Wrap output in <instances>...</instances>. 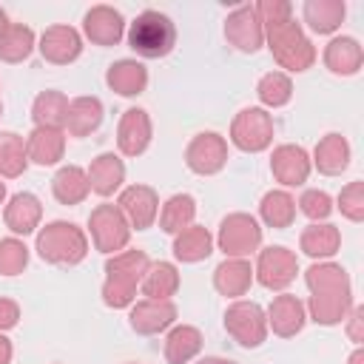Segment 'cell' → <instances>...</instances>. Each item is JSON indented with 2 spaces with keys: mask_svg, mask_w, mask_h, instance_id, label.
Wrapping results in <instances>:
<instances>
[{
  "mask_svg": "<svg viewBox=\"0 0 364 364\" xmlns=\"http://www.w3.org/2000/svg\"><path fill=\"white\" fill-rule=\"evenodd\" d=\"M148 256L142 250H122L114 253L105 262V282H102V301L114 310L134 304L136 299V284L142 282L148 270Z\"/></svg>",
  "mask_w": 364,
  "mask_h": 364,
  "instance_id": "cell-1",
  "label": "cell"
},
{
  "mask_svg": "<svg viewBox=\"0 0 364 364\" xmlns=\"http://www.w3.org/2000/svg\"><path fill=\"white\" fill-rule=\"evenodd\" d=\"M264 28V40H267V48L273 54V60L287 68V71H307L316 60V48L313 43L307 40V34L301 31V26L293 20V17H284V20H276V23H267L262 26Z\"/></svg>",
  "mask_w": 364,
  "mask_h": 364,
  "instance_id": "cell-2",
  "label": "cell"
},
{
  "mask_svg": "<svg viewBox=\"0 0 364 364\" xmlns=\"http://www.w3.org/2000/svg\"><path fill=\"white\" fill-rule=\"evenodd\" d=\"M37 253L43 262L57 264V267H74L85 259L88 253V239L82 233V228H77L74 222H48L40 233H37Z\"/></svg>",
  "mask_w": 364,
  "mask_h": 364,
  "instance_id": "cell-3",
  "label": "cell"
},
{
  "mask_svg": "<svg viewBox=\"0 0 364 364\" xmlns=\"http://www.w3.org/2000/svg\"><path fill=\"white\" fill-rule=\"evenodd\" d=\"M128 46L145 60L168 57L176 46V26L168 14L145 9L128 28Z\"/></svg>",
  "mask_w": 364,
  "mask_h": 364,
  "instance_id": "cell-4",
  "label": "cell"
},
{
  "mask_svg": "<svg viewBox=\"0 0 364 364\" xmlns=\"http://www.w3.org/2000/svg\"><path fill=\"white\" fill-rule=\"evenodd\" d=\"M225 330L239 347L253 350V347H262L267 338V316L262 304L239 299L225 310Z\"/></svg>",
  "mask_w": 364,
  "mask_h": 364,
  "instance_id": "cell-5",
  "label": "cell"
},
{
  "mask_svg": "<svg viewBox=\"0 0 364 364\" xmlns=\"http://www.w3.org/2000/svg\"><path fill=\"white\" fill-rule=\"evenodd\" d=\"M216 245L225 259H245L262 245V228L250 213H228L219 225Z\"/></svg>",
  "mask_w": 364,
  "mask_h": 364,
  "instance_id": "cell-6",
  "label": "cell"
},
{
  "mask_svg": "<svg viewBox=\"0 0 364 364\" xmlns=\"http://www.w3.org/2000/svg\"><path fill=\"white\" fill-rule=\"evenodd\" d=\"M230 142L245 154H259L273 142V117L264 108H242L230 122Z\"/></svg>",
  "mask_w": 364,
  "mask_h": 364,
  "instance_id": "cell-7",
  "label": "cell"
},
{
  "mask_svg": "<svg viewBox=\"0 0 364 364\" xmlns=\"http://www.w3.org/2000/svg\"><path fill=\"white\" fill-rule=\"evenodd\" d=\"M88 228H91V239L94 247L100 253H117L128 245L131 239V225L125 222L122 210L117 205H97L88 216Z\"/></svg>",
  "mask_w": 364,
  "mask_h": 364,
  "instance_id": "cell-8",
  "label": "cell"
},
{
  "mask_svg": "<svg viewBox=\"0 0 364 364\" xmlns=\"http://www.w3.org/2000/svg\"><path fill=\"white\" fill-rule=\"evenodd\" d=\"M228 162V142L216 131L196 134L185 148V165L199 176H213Z\"/></svg>",
  "mask_w": 364,
  "mask_h": 364,
  "instance_id": "cell-9",
  "label": "cell"
},
{
  "mask_svg": "<svg viewBox=\"0 0 364 364\" xmlns=\"http://www.w3.org/2000/svg\"><path fill=\"white\" fill-rule=\"evenodd\" d=\"M296 273H299V259H296L293 250H287L282 245L259 250L253 276L259 279L262 287H267V290H284L296 279Z\"/></svg>",
  "mask_w": 364,
  "mask_h": 364,
  "instance_id": "cell-10",
  "label": "cell"
},
{
  "mask_svg": "<svg viewBox=\"0 0 364 364\" xmlns=\"http://www.w3.org/2000/svg\"><path fill=\"white\" fill-rule=\"evenodd\" d=\"M225 37L233 48L245 51V54H253L264 46V28H262V20L256 14L253 6H239L228 14L225 20Z\"/></svg>",
  "mask_w": 364,
  "mask_h": 364,
  "instance_id": "cell-11",
  "label": "cell"
},
{
  "mask_svg": "<svg viewBox=\"0 0 364 364\" xmlns=\"http://www.w3.org/2000/svg\"><path fill=\"white\" fill-rule=\"evenodd\" d=\"M117 208L122 210L125 222L136 230H148L159 213V196L151 185H131L119 193Z\"/></svg>",
  "mask_w": 364,
  "mask_h": 364,
  "instance_id": "cell-12",
  "label": "cell"
},
{
  "mask_svg": "<svg viewBox=\"0 0 364 364\" xmlns=\"http://www.w3.org/2000/svg\"><path fill=\"white\" fill-rule=\"evenodd\" d=\"M131 330L139 336H156L176 321V304L171 299H142L131 307Z\"/></svg>",
  "mask_w": 364,
  "mask_h": 364,
  "instance_id": "cell-13",
  "label": "cell"
},
{
  "mask_svg": "<svg viewBox=\"0 0 364 364\" xmlns=\"http://www.w3.org/2000/svg\"><path fill=\"white\" fill-rule=\"evenodd\" d=\"M40 54L43 60L54 65H68L82 54V37L71 26H48L40 37Z\"/></svg>",
  "mask_w": 364,
  "mask_h": 364,
  "instance_id": "cell-14",
  "label": "cell"
},
{
  "mask_svg": "<svg viewBox=\"0 0 364 364\" xmlns=\"http://www.w3.org/2000/svg\"><path fill=\"white\" fill-rule=\"evenodd\" d=\"M310 156L301 145H279L273 148V156H270V171L276 176V182L287 185V188H296V185H304L307 176H310Z\"/></svg>",
  "mask_w": 364,
  "mask_h": 364,
  "instance_id": "cell-15",
  "label": "cell"
},
{
  "mask_svg": "<svg viewBox=\"0 0 364 364\" xmlns=\"http://www.w3.org/2000/svg\"><path fill=\"white\" fill-rule=\"evenodd\" d=\"M82 31L94 46H117L125 34V20L111 6H91L82 17Z\"/></svg>",
  "mask_w": 364,
  "mask_h": 364,
  "instance_id": "cell-16",
  "label": "cell"
},
{
  "mask_svg": "<svg viewBox=\"0 0 364 364\" xmlns=\"http://www.w3.org/2000/svg\"><path fill=\"white\" fill-rule=\"evenodd\" d=\"M117 145L125 156H139L151 145V117L142 108H128L117 125Z\"/></svg>",
  "mask_w": 364,
  "mask_h": 364,
  "instance_id": "cell-17",
  "label": "cell"
},
{
  "mask_svg": "<svg viewBox=\"0 0 364 364\" xmlns=\"http://www.w3.org/2000/svg\"><path fill=\"white\" fill-rule=\"evenodd\" d=\"M264 316H267V327H273V333L282 336V338H290V336L301 333V327L307 321V310H304L301 299H296L290 293L276 296Z\"/></svg>",
  "mask_w": 364,
  "mask_h": 364,
  "instance_id": "cell-18",
  "label": "cell"
},
{
  "mask_svg": "<svg viewBox=\"0 0 364 364\" xmlns=\"http://www.w3.org/2000/svg\"><path fill=\"white\" fill-rule=\"evenodd\" d=\"M40 219H43V205H40V199H37L34 193H28V191L14 193V196L9 199V205H6V210H3L6 228H9L11 233H20V236L34 233L37 225H40Z\"/></svg>",
  "mask_w": 364,
  "mask_h": 364,
  "instance_id": "cell-19",
  "label": "cell"
},
{
  "mask_svg": "<svg viewBox=\"0 0 364 364\" xmlns=\"http://www.w3.org/2000/svg\"><path fill=\"white\" fill-rule=\"evenodd\" d=\"M361 63H364V51L355 37H336L324 46V65L338 77L358 74Z\"/></svg>",
  "mask_w": 364,
  "mask_h": 364,
  "instance_id": "cell-20",
  "label": "cell"
},
{
  "mask_svg": "<svg viewBox=\"0 0 364 364\" xmlns=\"http://www.w3.org/2000/svg\"><path fill=\"white\" fill-rule=\"evenodd\" d=\"M105 82L119 97H136L148 88V68L139 60H117L105 71Z\"/></svg>",
  "mask_w": 364,
  "mask_h": 364,
  "instance_id": "cell-21",
  "label": "cell"
},
{
  "mask_svg": "<svg viewBox=\"0 0 364 364\" xmlns=\"http://www.w3.org/2000/svg\"><path fill=\"white\" fill-rule=\"evenodd\" d=\"M310 165H316L318 173H324V176H338L350 165V142L341 134L321 136L316 151H313V162Z\"/></svg>",
  "mask_w": 364,
  "mask_h": 364,
  "instance_id": "cell-22",
  "label": "cell"
},
{
  "mask_svg": "<svg viewBox=\"0 0 364 364\" xmlns=\"http://www.w3.org/2000/svg\"><path fill=\"white\" fill-rule=\"evenodd\" d=\"M85 173H88L91 191L100 193V196H111V193L119 191L122 182H125V165H122V159H119L117 154H100V156L88 165Z\"/></svg>",
  "mask_w": 364,
  "mask_h": 364,
  "instance_id": "cell-23",
  "label": "cell"
},
{
  "mask_svg": "<svg viewBox=\"0 0 364 364\" xmlns=\"http://www.w3.org/2000/svg\"><path fill=\"white\" fill-rule=\"evenodd\" d=\"M65 151V134L60 128H34L26 139V154L37 165H57Z\"/></svg>",
  "mask_w": 364,
  "mask_h": 364,
  "instance_id": "cell-24",
  "label": "cell"
},
{
  "mask_svg": "<svg viewBox=\"0 0 364 364\" xmlns=\"http://www.w3.org/2000/svg\"><path fill=\"white\" fill-rule=\"evenodd\" d=\"M250 282H253V267H250L247 259H225L213 270V287L222 296H230V299L245 296Z\"/></svg>",
  "mask_w": 364,
  "mask_h": 364,
  "instance_id": "cell-25",
  "label": "cell"
},
{
  "mask_svg": "<svg viewBox=\"0 0 364 364\" xmlns=\"http://www.w3.org/2000/svg\"><path fill=\"white\" fill-rule=\"evenodd\" d=\"M304 284H307V290L313 296L316 293H338V296H350L353 293L347 270L341 264H333V262H318V264L307 267Z\"/></svg>",
  "mask_w": 364,
  "mask_h": 364,
  "instance_id": "cell-26",
  "label": "cell"
},
{
  "mask_svg": "<svg viewBox=\"0 0 364 364\" xmlns=\"http://www.w3.org/2000/svg\"><path fill=\"white\" fill-rule=\"evenodd\" d=\"M88 191H91L88 173L80 165H63L51 176V193L60 205H80L88 196Z\"/></svg>",
  "mask_w": 364,
  "mask_h": 364,
  "instance_id": "cell-27",
  "label": "cell"
},
{
  "mask_svg": "<svg viewBox=\"0 0 364 364\" xmlns=\"http://www.w3.org/2000/svg\"><path fill=\"white\" fill-rule=\"evenodd\" d=\"M299 247L301 253H307L310 259H330L333 253H338L341 247V233L336 225L321 222V225H307L299 236Z\"/></svg>",
  "mask_w": 364,
  "mask_h": 364,
  "instance_id": "cell-28",
  "label": "cell"
},
{
  "mask_svg": "<svg viewBox=\"0 0 364 364\" xmlns=\"http://www.w3.org/2000/svg\"><path fill=\"white\" fill-rule=\"evenodd\" d=\"M68 117V97L63 91H40L31 102V119L34 128H60Z\"/></svg>",
  "mask_w": 364,
  "mask_h": 364,
  "instance_id": "cell-29",
  "label": "cell"
},
{
  "mask_svg": "<svg viewBox=\"0 0 364 364\" xmlns=\"http://www.w3.org/2000/svg\"><path fill=\"white\" fill-rule=\"evenodd\" d=\"M102 122V102L97 97H74L68 102L65 128L71 136H88Z\"/></svg>",
  "mask_w": 364,
  "mask_h": 364,
  "instance_id": "cell-30",
  "label": "cell"
},
{
  "mask_svg": "<svg viewBox=\"0 0 364 364\" xmlns=\"http://www.w3.org/2000/svg\"><path fill=\"white\" fill-rule=\"evenodd\" d=\"M301 14H304V23L316 34H333L344 20L347 6L344 0H307Z\"/></svg>",
  "mask_w": 364,
  "mask_h": 364,
  "instance_id": "cell-31",
  "label": "cell"
},
{
  "mask_svg": "<svg viewBox=\"0 0 364 364\" xmlns=\"http://www.w3.org/2000/svg\"><path fill=\"white\" fill-rule=\"evenodd\" d=\"M210 253H213V236L208 233V228L191 225L182 233H176V239H173V256L179 262L193 264V262L208 259Z\"/></svg>",
  "mask_w": 364,
  "mask_h": 364,
  "instance_id": "cell-32",
  "label": "cell"
},
{
  "mask_svg": "<svg viewBox=\"0 0 364 364\" xmlns=\"http://www.w3.org/2000/svg\"><path fill=\"white\" fill-rule=\"evenodd\" d=\"M353 307V293L350 296H338V293H316L310 296L307 301V310H310V318L316 324H324V327H333V324H341L347 318Z\"/></svg>",
  "mask_w": 364,
  "mask_h": 364,
  "instance_id": "cell-33",
  "label": "cell"
},
{
  "mask_svg": "<svg viewBox=\"0 0 364 364\" xmlns=\"http://www.w3.org/2000/svg\"><path fill=\"white\" fill-rule=\"evenodd\" d=\"M202 350V333L191 324H179L165 338V361L168 364H188Z\"/></svg>",
  "mask_w": 364,
  "mask_h": 364,
  "instance_id": "cell-34",
  "label": "cell"
},
{
  "mask_svg": "<svg viewBox=\"0 0 364 364\" xmlns=\"http://www.w3.org/2000/svg\"><path fill=\"white\" fill-rule=\"evenodd\" d=\"M259 216L267 228L284 230L296 219V199L287 191H267L259 202Z\"/></svg>",
  "mask_w": 364,
  "mask_h": 364,
  "instance_id": "cell-35",
  "label": "cell"
},
{
  "mask_svg": "<svg viewBox=\"0 0 364 364\" xmlns=\"http://www.w3.org/2000/svg\"><path fill=\"white\" fill-rule=\"evenodd\" d=\"M193 216H196V199L191 193H173L159 210V228L165 233H182L185 228L193 225Z\"/></svg>",
  "mask_w": 364,
  "mask_h": 364,
  "instance_id": "cell-36",
  "label": "cell"
},
{
  "mask_svg": "<svg viewBox=\"0 0 364 364\" xmlns=\"http://www.w3.org/2000/svg\"><path fill=\"white\" fill-rule=\"evenodd\" d=\"M139 284L148 299H171L179 290V273L171 262H154V264H148Z\"/></svg>",
  "mask_w": 364,
  "mask_h": 364,
  "instance_id": "cell-37",
  "label": "cell"
},
{
  "mask_svg": "<svg viewBox=\"0 0 364 364\" xmlns=\"http://www.w3.org/2000/svg\"><path fill=\"white\" fill-rule=\"evenodd\" d=\"M28 165V154H26V142L20 134L14 131H0V176H20Z\"/></svg>",
  "mask_w": 364,
  "mask_h": 364,
  "instance_id": "cell-38",
  "label": "cell"
},
{
  "mask_svg": "<svg viewBox=\"0 0 364 364\" xmlns=\"http://www.w3.org/2000/svg\"><path fill=\"white\" fill-rule=\"evenodd\" d=\"M34 51V31L23 23H11L6 34L0 37V60L6 63H23Z\"/></svg>",
  "mask_w": 364,
  "mask_h": 364,
  "instance_id": "cell-39",
  "label": "cell"
},
{
  "mask_svg": "<svg viewBox=\"0 0 364 364\" xmlns=\"http://www.w3.org/2000/svg\"><path fill=\"white\" fill-rule=\"evenodd\" d=\"M256 97H259L262 105H267V108H282V105H287L290 97H293V82H290V77H287L284 71H270V74H264V77L259 80Z\"/></svg>",
  "mask_w": 364,
  "mask_h": 364,
  "instance_id": "cell-40",
  "label": "cell"
},
{
  "mask_svg": "<svg viewBox=\"0 0 364 364\" xmlns=\"http://www.w3.org/2000/svg\"><path fill=\"white\" fill-rule=\"evenodd\" d=\"M26 264H28V247L14 236L0 239V273L17 276L26 270Z\"/></svg>",
  "mask_w": 364,
  "mask_h": 364,
  "instance_id": "cell-41",
  "label": "cell"
},
{
  "mask_svg": "<svg viewBox=\"0 0 364 364\" xmlns=\"http://www.w3.org/2000/svg\"><path fill=\"white\" fill-rule=\"evenodd\" d=\"M338 210L350 222H364V182L355 179L338 193Z\"/></svg>",
  "mask_w": 364,
  "mask_h": 364,
  "instance_id": "cell-42",
  "label": "cell"
},
{
  "mask_svg": "<svg viewBox=\"0 0 364 364\" xmlns=\"http://www.w3.org/2000/svg\"><path fill=\"white\" fill-rule=\"evenodd\" d=\"M299 210H301L307 219H313V222L318 225V222H324V219L333 213V199H330L324 191L310 188V191L301 193V199H299Z\"/></svg>",
  "mask_w": 364,
  "mask_h": 364,
  "instance_id": "cell-43",
  "label": "cell"
},
{
  "mask_svg": "<svg viewBox=\"0 0 364 364\" xmlns=\"http://www.w3.org/2000/svg\"><path fill=\"white\" fill-rule=\"evenodd\" d=\"M253 9H256V14H259L262 26L276 23V20H284V17H293V6H290L287 0H259Z\"/></svg>",
  "mask_w": 364,
  "mask_h": 364,
  "instance_id": "cell-44",
  "label": "cell"
},
{
  "mask_svg": "<svg viewBox=\"0 0 364 364\" xmlns=\"http://www.w3.org/2000/svg\"><path fill=\"white\" fill-rule=\"evenodd\" d=\"M17 321H20V307H17V301L0 299V333L17 327Z\"/></svg>",
  "mask_w": 364,
  "mask_h": 364,
  "instance_id": "cell-45",
  "label": "cell"
},
{
  "mask_svg": "<svg viewBox=\"0 0 364 364\" xmlns=\"http://www.w3.org/2000/svg\"><path fill=\"white\" fill-rule=\"evenodd\" d=\"M350 321H347V336L355 341V344H361L364 341V330H361V324H364V307H350Z\"/></svg>",
  "mask_w": 364,
  "mask_h": 364,
  "instance_id": "cell-46",
  "label": "cell"
},
{
  "mask_svg": "<svg viewBox=\"0 0 364 364\" xmlns=\"http://www.w3.org/2000/svg\"><path fill=\"white\" fill-rule=\"evenodd\" d=\"M11 353H14V350H11V341L0 333V364H9V361H11Z\"/></svg>",
  "mask_w": 364,
  "mask_h": 364,
  "instance_id": "cell-47",
  "label": "cell"
},
{
  "mask_svg": "<svg viewBox=\"0 0 364 364\" xmlns=\"http://www.w3.org/2000/svg\"><path fill=\"white\" fill-rule=\"evenodd\" d=\"M196 364H236V361H230V358H219V355H205V358L196 361Z\"/></svg>",
  "mask_w": 364,
  "mask_h": 364,
  "instance_id": "cell-48",
  "label": "cell"
},
{
  "mask_svg": "<svg viewBox=\"0 0 364 364\" xmlns=\"http://www.w3.org/2000/svg\"><path fill=\"white\" fill-rule=\"evenodd\" d=\"M347 364H364V350L358 347V350H355V353L347 358Z\"/></svg>",
  "mask_w": 364,
  "mask_h": 364,
  "instance_id": "cell-49",
  "label": "cell"
},
{
  "mask_svg": "<svg viewBox=\"0 0 364 364\" xmlns=\"http://www.w3.org/2000/svg\"><path fill=\"white\" fill-rule=\"evenodd\" d=\"M9 26H11V23H9V17H6V11L0 9V37L6 34V28H9Z\"/></svg>",
  "mask_w": 364,
  "mask_h": 364,
  "instance_id": "cell-50",
  "label": "cell"
},
{
  "mask_svg": "<svg viewBox=\"0 0 364 364\" xmlns=\"http://www.w3.org/2000/svg\"><path fill=\"white\" fill-rule=\"evenodd\" d=\"M3 199H6V182H0V205H3Z\"/></svg>",
  "mask_w": 364,
  "mask_h": 364,
  "instance_id": "cell-51",
  "label": "cell"
},
{
  "mask_svg": "<svg viewBox=\"0 0 364 364\" xmlns=\"http://www.w3.org/2000/svg\"><path fill=\"white\" fill-rule=\"evenodd\" d=\"M0 117H3V102H0Z\"/></svg>",
  "mask_w": 364,
  "mask_h": 364,
  "instance_id": "cell-52",
  "label": "cell"
}]
</instances>
